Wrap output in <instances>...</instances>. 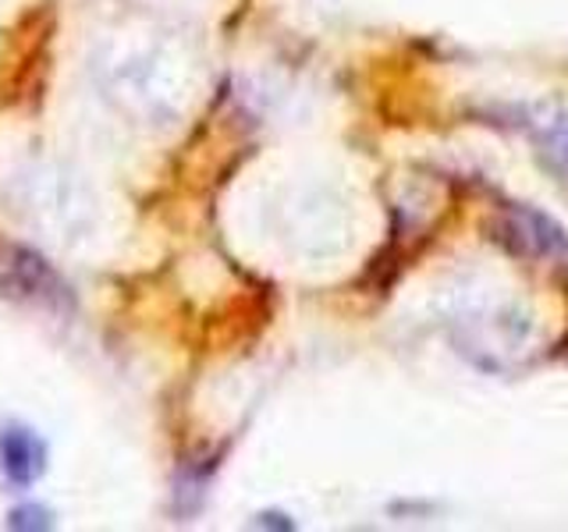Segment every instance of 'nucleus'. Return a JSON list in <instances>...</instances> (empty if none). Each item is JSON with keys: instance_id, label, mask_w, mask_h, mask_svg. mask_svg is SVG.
Listing matches in <instances>:
<instances>
[{"instance_id": "7ed1b4c3", "label": "nucleus", "mask_w": 568, "mask_h": 532, "mask_svg": "<svg viewBox=\"0 0 568 532\" xmlns=\"http://www.w3.org/2000/svg\"><path fill=\"white\" fill-rule=\"evenodd\" d=\"M515 124L532 139V146L555 171L568 174V111L561 106H519Z\"/></svg>"}, {"instance_id": "f257e3e1", "label": "nucleus", "mask_w": 568, "mask_h": 532, "mask_svg": "<svg viewBox=\"0 0 568 532\" xmlns=\"http://www.w3.org/2000/svg\"><path fill=\"white\" fill-rule=\"evenodd\" d=\"M494 238L519 256H558L568 248V235L532 206H505L494 221Z\"/></svg>"}, {"instance_id": "f03ea898", "label": "nucleus", "mask_w": 568, "mask_h": 532, "mask_svg": "<svg viewBox=\"0 0 568 532\" xmlns=\"http://www.w3.org/2000/svg\"><path fill=\"white\" fill-rule=\"evenodd\" d=\"M0 472L18 490L32 487L47 472V443L26 426H4L0 430Z\"/></svg>"}, {"instance_id": "20e7f679", "label": "nucleus", "mask_w": 568, "mask_h": 532, "mask_svg": "<svg viewBox=\"0 0 568 532\" xmlns=\"http://www.w3.org/2000/svg\"><path fill=\"white\" fill-rule=\"evenodd\" d=\"M50 514L43 508H18L11 511V529H50Z\"/></svg>"}]
</instances>
